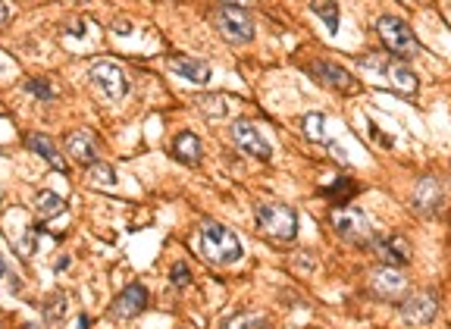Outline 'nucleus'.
<instances>
[{"instance_id": "obj_1", "label": "nucleus", "mask_w": 451, "mask_h": 329, "mask_svg": "<svg viewBox=\"0 0 451 329\" xmlns=\"http://www.w3.org/2000/svg\"><path fill=\"white\" fill-rule=\"evenodd\" d=\"M201 254L213 267H229V263L241 261V241L232 229H226L223 223L207 219L201 226Z\"/></svg>"}, {"instance_id": "obj_2", "label": "nucleus", "mask_w": 451, "mask_h": 329, "mask_svg": "<svg viewBox=\"0 0 451 329\" xmlns=\"http://www.w3.org/2000/svg\"><path fill=\"white\" fill-rule=\"evenodd\" d=\"M257 226L273 241H294L298 239V213L288 204H257Z\"/></svg>"}, {"instance_id": "obj_3", "label": "nucleus", "mask_w": 451, "mask_h": 329, "mask_svg": "<svg viewBox=\"0 0 451 329\" xmlns=\"http://www.w3.org/2000/svg\"><path fill=\"white\" fill-rule=\"evenodd\" d=\"M376 32H379L385 48L395 57H401V60L417 54V38H414L408 22L398 19V16H379V19H376Z\"/></svg>"}, {"instance_id": "obj_4", "label": "nucleus", "mask_w": 451, "mask_h": 329, "mask_svg": "<svg viewBox=\"0 0 451 329\" xmlns=\"http://www.w3.org/2000/svg\"><path fill=\"white\" fill-rule=\"evenodd\" d=\"M332 226L342 239L354 241V245H373L376 241L373 223H370V217L363 210H357V207H339V210L332 213Z\"/></svg>"}, {"instance_id": "obj_5", "label": "nucleus", "mask_w": 451, "mask_h": 329, "mask_svg": "<svg viewBox=\"0 0 451 329\" xmlns=\"http://www.w3.org/2000/svg\"><path fill=\"white\" fill-rule=\"evenodd\" d=\"M88 79L107 101H119V97L129 94V79L113 60H94L88 66Z\"/></svg>"}, {"instance_id": "obj_6", "label": "nucleus", "mask_w": 451, "mask_h": 329, "mask_svg": "<svg viewBox=\"0 0 451 329\" xmlns=\"http://www.w3.org/2000/svg\"><path fill=\"white\" fill-rule=\"evenodd\" d=\"M213 26H217V32L223 34L226 41H232V44L254 41V19L245 13V10H239V7L217 10V16H213Z\"/></svg>"}, {"instance_id": "obj_7", "label": "nucleus", "mask_w": 451, "mask_h": 329, "mask_svg": "<svg viewBox=\"0 0 451 329\" xmlns=\"http://www.w3.org/2000/svg\"><path fill=\"white\" fill-rule=\"evenodd\" d=\"M232 141L239 144V151H245L254 160H270L273 157V148L270 141H263V135L257 132V126L251 119H235L232 123Z\"/></svg>"}, {"instance_id": "obj_8", "label": "nucleus", "mask_w": 451, "mask_h": 329, "mask_svg": "<svg viewBox=\"0 0 451 329\" xmlns=\"http://www.w3.org/2000/svg\"><path fill=\"white\" fill-rule=\"evenodd\" d=\"M439 314V301L432 292H414L404 298L401 304V317L408 326H430Z\"/></svg>"}, {"instance_id": "obj_9", "label": "nucleus", "mask_w": 451, "mask_h": 329, "mask_svg": "<svg viewBox=\"0 0 451 329\" xmlns=\"http://www.w3.org/2000/svg\"><path fill=\"white\" fill-rule=\"evenodd\" d=\"M144 304H148L144 286L141 282H132V286H126L117 295V301L110 304V317H117V320H132V317H138L144 310Z\"/></svg>"}, {"instance_id": "obj_10", "label": "nucleus", "mask_w": 451, "mask_h": 329, "mask_svg": "<svg viewBox=\"0 0 451 329\" xmlns=\"http://www.w3.org/2000/svg\"><path fill=\"white\" fill-rule=\"evenodd\" d=\"M310 72H314V76L320 79L323 85H329V88H335V91H342V94H351V91L357 88L354 76H351L348 69L339 66V63H332V60H317V63H310Z\"/></svg>"}, {"instance_id": "obj_11", "label": "nucleus", "mask_w": 451, "mask_h": 329, "mask_svg": "<svg viewBox=\"0 0 451 329\" xmlns=\"http://www.w3.org/2000/svg\"><path fill=\"white\" fill-rule=\"evenodd\" d=\"M66 151L69 157L75 160V163H82V166H91L101 160V151H97V138L94 132L88 129H75L66 135Z\"/></svg>"}, {"instance_id": "obj_12", "label": "nucleus", "mask_w": 451, "mask_h": 329, "mask_svg": "<svg viewBox=\"0 0 451 329\" xmlns=\"http://www.w3.org/2000/svg\"><path fill=\"white\" fill-rule=\"evenodd\" d=\"M370 286H373V292L379 298H401L404 288H408V279H404V273L398 267H379L373 273V279H370Z\"/></svg>"}, {"instance_id": "obj_13", "label": "nucleus", "mask_w": 451, "mask_h": 329, "mask_svg": "<svg viewBox=\"0 0 451 329\" xmlns=\"http://www.w3.org/2000/svg\"><path fill=\"white\" fill-rule=\"evenodd\" d=\"M442 201H445V192H442V182H439L436 176H426L414 186V207H417L420 213H426V217L436 213L439 207H442Z\"/></svg>"}, {"instance_id": "obj_14", "label": "nucleus", "mask_w": 451, "mask_h": 329, "mask_svg": "<svg viewBox=\"0 0 451 329\" xmlns=\"http://www.w3.org/2000/svg\"><path fill=\"white\" fill-rule=\"evenodd\" d=\"M201 154H204L201 138L194 135V132H179L176 141H172V157L185 166H194V163H201Z\"/></svg>"}, {"instance_id": "obj_15", "label": "nucleus", "mask_w": 451, "mask_h": 329, "mask_svg": "<svg viewBox=\"0 0 451 329\" xmlns=\"http://www.w3.org/2000/svg\"><path fill=\"white\" fill-rule=\"evenodd\" d=\"M373 248L379 251V257H383L389 267H404V263L410 261V245H408V239H401V235H395V239H385V241L376 239Z\"/></svg>"}, {"instance_id": "obj_16", "label": "nucleus", "mask_w": 451, "mask_h": 329, "mask_svg": "<svg viewBox=\"0 0 451 329\" xmlns=\"http://www.w3.org/2000/svg\"><path fill=\"white\" fill-rule=\"evenodd\" d=\"M170 69L176 72V76H185L194 85H204L207 79H210V66H207L204 60H192V57H172Z\"/></svg>"}, {"instance_id": "obj_17", "label": "nucleus", "mask_w": 451, "mask_h": 329, "mask_svg": "<svg viewBox=\"0 0 451 329\" xmlns=\"http://www.w3.org/2000/svg\"><path fill=\"white\" fill-rule=\"evenodd\" d=\"M385 76H389V82L395 85L398 91H404V94H417V88H420L417 76H414L408 66H401V60H389V66H385Z\"/></svg>"}, {"instance_id": "obj_18", "label": "nucleus", "mask_w": 451, "mask_h": 329, "mask_svg": "<svg viewBox=\"0 0 451 329\" xmlns=\"http://www.w3.org/2000/svg\"><path fill=\"white\" fill-rule=\"evenodd\" d=\"M28 148H32L34 154H41L57 172H66V160L60 157V151L54 148V141H50L48 135H28Z\"/></svg>"}, {"instance_id": "obj_19", "label": "nucleus", "mask_w": 451, "mask_h": 329, "mask_svg": "<svg viewBox=\"0 0 451 329\" xmlns=\"http://www.w3.org/2000/svg\"><path fill=\"white\" fill-rule=\"evenodd\" d=\"M34 204H38V213H41L44 219H54V217H63V213H66V201H63L57 192H38Z\"/></svg>"}, {"instance_id": "obj_20", "label": "nucleus", "mask_w": 451, "mask_h": 329, "mask_svg": "<svg viewBox=\"0 0 451 329\" xmlns=\"http://www.w3.org/2000/svg\"><path fill=\"white\" fill-rule=\"evenodd\" d=\"M310 10L320 16V22L326 26L329 34L339 32V7H335V0H310Z\"/></svg>"}, {"instance_id": "obj_21", "label": "nucleus", "mask_w": 451, "mask_h": 329, "mask_svg": "<svg viewBox=\"0 0 451 329\" xmlns=\"http://www.w3.org/2000/svg\"><path fill=\"white\" fill-rule=\"evenodd\" d=\"M219 329H267V317H263V314H248V310H241V314L226 317V323H223Z\"/></svg>"}, {"instance_id": "obj_22", "label": "nucleus", "mask_w": 451, "mask_h": 329, "mask_svg": "<svg viewBox=\"0 0 451 329\" xmlns=\"http://www.w3.org/2000/svg\"><path fill=\"white\" fill-rule=\"evenodd\" d=\"M301 132H304L310 141L323 144L326 141V117H323V113H308V117L301 119Z\"/></svg>"}, {"instance_id": "obj_23", "label": "nucleus", "mask_w": 451, "mask_h": 329, "mask_svg": "<svg viewBox=\"0 0 451 329\" xmlns=\"http://www.w3.org/2000/svg\"><path fill=\"white\" fill-rule=\"evenodd\" d=\"M22 91H28L32 97H38V101H54L57 91L50 82H44V79H26L22 82Z\"/></svg>"}, {"instance_id": "obj_24", "label": "nucleus", "mask_w": 451, "mask_h": 329, "mask_svg": "<svg viewBox=\"0 0 451 329\" xmlns=\"http://www.w3.org/2000/svg\"><path fill=\"white\" fill-rule=\"evenodd\" d=\"M88 179H91V186H113L117 182V172H113V166L110 163H91L88 166Z\"/></svg>"}, {"instance_id": "obj_25", "label": "nucleus", "mask_w": 451, "mask_h": 329, "mask_svg": "<svg viewBox=\"0 0 451 329\" xmlns=\"http://www.w3.org/2000/svg\"><path fill=\"white\" fill-rule=\"evenodd\" d=\"M44 317H48V323H60L66 317V298H63V292H50L48 304H44Z\"/></svg>"}, {"instance_id": "obj_26", "label": "nucleus", "mask_w": 451, "mask_h": 329, "mask_svg": "<svg viewBox=\"0 0 451 329\" xmlns=\"http://www.w3.org/2000/svg\"><path fill=\"white\" fill-rule=\"evenodd\" d=\"M292 270H294V273L310 276L317 270V257H314V254H294V257H292Z\"/></svg>"}, {"instance_id": "obj_27", "label": "nucleus", "mask_w": 451, "mask_h": 329, "mask_svg": "<svg viewBox=\"0 0 451 329\" xmlns=\"http://www.w3.org/2000/svg\"><path fill=\"white\" fill-rule=\"evenodd\" d=\"M326 198H348V195H354V182L351 179H339L332 188H326Z\"/></svg>"}, {"instance_id": "obj_28", "label": "nucleus", "mask_w": 451, "mask_h": 329, "mask_svg": "<svg viewBox=\"0 0 451 329\" xmlns=\"http://www.w3.org/2000/svg\"><path fill=\"white\" fill-rule=\"evenodd\" d=\"M16 251H19V257H32V254H34V229H26V232L19 235Z\"/></svg>"}, {"instance_id": "obj_29", "label": "nucleus", "mask_w": 451, "mask_h": 329, "mask_svg": "<svg viewBox=\"0 0 451 329\" xmlns=\"http://www.w3.org/2000/svg\"><path fill=\"white\" fill-rule=\"evenodd\" d=\"M170 276H172V282H176V286H188V282H192V276H188V267H185V263H176Z\"/></svg>"}, {"instance_id": "obj_30", "label": "nucleus", "mask_w": 451, "mask_h": 329, "mask_svg": "<svg viewBox=\"0 0 451 329\" xmlns=\"http://www.w3.org/2000/svg\"><path fill=\"white\" fill-rule=\"evenodd\" d=\"M207 110H210V117H223V110H226V97H213V101H201Z\"/></svg>"}, {"instance_id": "obj_31", "label": "nucleus", "mask_w": 451, "mask_h": 329, "mask_svg": "<svg viewBox=\"0 0 451 329\" xmlns=\"http://www.w3.org/2000/svg\"><path fill=\"white\" fill-rule=\"evenodd\" d=\"M370 132H373V138H376V141H379V144H383V148H385V151H389V148H392V138H389V135H383V132L376 129V126H370Z\"/></svg>"}, {"instance_id": "obj_32", "label": "nucleus", "mask_w": 451, "mask_h": 329, "mask_svg": "<svg viewBox=\"0 0 451 329\" xmlns=\"http://www.w3.org/2000/svg\"><path fill=\"white\" fill-rule=\"evenodd\" d=\"M10 19H13V10H10L7 3H3V0H0V26H7Z\"/></svg>"}, {"instance_id": "obj_33", "label": "nucleus", "mask_w": 451, "mask_h": 329, "mask_svg": "<svg viewBox=\"0 0 451 329\" xmlns=\"http://www.w3.org/2000/svg\"><path fill=\"white\" fill-rule=\"evenodd\" d=\"M226 7H239V10H245L248 3H254V0H223Z\"/></svg>"}, {"instance_id": "obj_34", "label": "nucleus", "mask_w": 451, "mask_h": 329, "mask_svg": "<svg viewBox=\"0 0 451 329\" xmlns=\"http://www.w3.org/2000/svg\"><path fill=\"white\" fill-rule=\"evenodd\" d=\"M75 323H79V329H88V317H79Z\"/></svg>"}, {"instance_id": "obj_35", "label": "nucleus", "mask_w": 451, "mask_h": 329, "mask_svg": "<svg viewBox=\"0 0 451 329\" xmlns=\"http://www.w3.org/2000/svg\"><path fill=\"white\" fill-rule=\"evenodd\" d=\"M0 276H7V263L0 261Z\"/></svg>"}]
</instances>
